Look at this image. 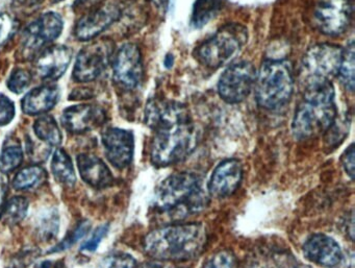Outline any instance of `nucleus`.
I'll list each match as a JSON object with an SVG mask.
<instances>
[{"label":"nucleus","mask_w":355,"mask_h":268,"mask_svg":"<svg viewBox=\"0 0 355 268\" xmlns=\"http://www.w3.org/2000/svg\"><path fill=\"white\" fill-rule=\"evenodd\" d=\"M90 222L88 220H84V221L80 222L78 226H76V230L67 236V238L65 240L62 241L58 246L53 247V249L49 251V253H59V251H65V249H69L71 247L74 243L78 242L80 239L84 238L87 234H88L89 230H90Z\"/></svg>","instance_id":"31"},{"label":"nucleus","mask_w":355,"mask_h":268,"mask_svg":"<svg viewBox=\"0 0 355 268\" xmlns=\"http://www.w3.org/2000/svg\"><path fill=\"white\" fill-rule=\"evenodd\" d=\"M209 203V193L202 178L193 172H178L168 176L155 192V209L172 219H184L203 211Z\"/></svg>","instance_id":"3"},{"label":"nucleus","mask_w":355,"mask_h":268,"mask_svg":"<svg viewBox=\"0 0 355 268\" xmlns=\"http://www.w3.org/2000/svg\"><path fill=\"white\" fill-rule=\"evenodd\" d=\"M295 268H311V267H309V266H298V267H295Z\"/></svg>","instance_id":"42"},{"label":"nucleus","mask_w":355,"mask_h":268,"mask_svg":"<svg viewBox=\"0 0 355 268\" xmlns=\"http://www.w3.org/2000/svg\"><path fill=\"white\" fill-rule=\"evenodd\" d=\"M113 53L114 43L109 39H101L87 45L76 58L74 81L90 83L96 80L107 69L113 59Z\"/></svg>","instance_id":"8"},{"label":"nucleus","mask_w":355,"mask_h":268,"mask_svg":"<svg viewBox=\"0 0 355 268\" xmlns=\"http://www.w3.org/2000/svg\"><path fill=\"white\" fill-rule=\"evenodd\" d=\"M28 201L26 197H12L3 207V216L6 222L16 224L24 219L28 213Z\"/></svg>","instance_id":"26"},{"label":"nucleus","mask_w":355,"mask_h":268,"mask_svg":"<svg viewBox=\"0 0 355 268\" xmlns=\"http://www.w3.org/2000/svg\"><path fill=\"white\" fill-rule=\"evenodd\" d=\"M33 76L28 70L24 68H17L12 72L8 81V87L10 90L16 94L24 92L32 83Z\"/></svg>","instance_id":"28"},{"label":"nucleus","mask_w":355,"mask_h":268,"mask_svg":"<svg viewBox=\"0 0 355 268\" xmlns=\"http://www.w3.org/2000/svg\"><path fill=\"white\" fill-rule=\"evenodd\" d=\"M57 1L69 3V5L72 6H80L84 5V3H90V1H94V0H57ZM95 1H98V0H95Z\"/></svg>","instance_id":"39"},{"label":"nucleus","mask_w":355,"mask_h":268,"mask_svg":"<svg viewBox=\"0 0 355 268\" xmlns=\"http://www.w3.org/2000/svg\"><path fill=\"white\" fill-rule=\"evenodd\" d=\"M354 43L351 41L350 44L344 49L342 63L338 74L340 82L350 92L354 90Z\"/></svg>","instance_id":"25"},{"label":"nucleus","mask_w":355,"mask_h":268,"mask_svg":"<svg viewBox=\"0 0 355 268\" xmlns=\"http://www.w3.org/2000/svg\"><path fill=\"white\" fill-rule=\"evenodd\" d=\"M107 120L105 110L99 106H72L64 110L62 124L72 134H83L103 126Z\"/></svg>","instance_id":"14"},{"label":"nucleus","mask_w":355,"mask_h":268,"mask_svg":"<svg viewBox=\"0 0 355 268\" xmlns=\"http://www.w3.org/2000/svg\"><path fill=\"white\" fill-rule=\"evenodd\" d=\"M202 268H238V262L232 251H220L211 256Z\"/></svg>","instance_id":"30"},{"label":"nucleus","mask_w":355,"mask_h":268,"mask_svg":"<svg viewBox=\"0 0 355 268\" xmlns=\"http://www.w3.org/2000/svg\"><path fill=\"white\" fill-rule=\"evenodd\" d=\"M44 0H12V7L17 13L31 14L40 8Z\"/></svg>","instance_id":"36"},{"label":"nucleus","mask_w":355,"mask_h":268,"mask_svg":"<svg viewBox=\"0 0 355 268\" xmlns=\"http://www.w3.org/2000/svg\"><path fill=\"white\" fill-rule=\"evenodd\" d=\"M78 167L83 180L94 188H107L113 183L109 167L96 156L80 153L78 157Z\"/></svg>","instance_id":"19"},{"label":"nucleus","mask_w":355,"mask_h":268,"mask_svg":"<svg viewBox=\"0 0 355 268\" xmlns=\"http://www.w3.org/2000/svg\"><path fill=\"white\" fill-rule=\"evenodd\" d=\"M0 6H1V1H0Z\"/></svg>","instance_id":"43"},{"label":"nucleus","mask_w":355,"mask_h":268,"mask_svg":"<svg viewBox=\"0 0 355 268\" xmlns=\"http://www.w3.org/2000/svg\"><path fill=\"white\" fill-rule=\"evenodd\" d=\"M352 16V0H320L313 11V24L326 36H338L346 32Z\"/></svg>","instance_id":"10"},{"label":"nucleus","mask_w":355,"mask_h":268,"mask_svg":"<svg viewBox=\"0 0 355 268\" xmlns=\"http://www.w3.org/2000/svg\"><path fill=\"white\" fill-rule=\"evenodd\" d=\"M107 231H109V224L98 226L93 233L91 238L88 239L86 243H84V245L80 247V251L83 253H93V251H96L97 247L99 246V243L103 241L105 235L107 234Z\"/></svg>","instance_id":"35"},{"label":"nucleus","mask_w":355,"mask_h":268,"mask_svg":"<svg viewBox=\"0 0 355 268\" xmlns=\"http://www.w3.org/2000/svg\"><path fill=\"white\" fill-rule=\"evenodd\" d=\"M207 239L203 224H172L149 233L144 239V249L147 255L159 261H188L202 253Z\"/></svg>","instance_id":"2"},{"label":"nucleus","mask_w":355,"mask_h":268,"mask_svg":"<svg viewBox=\"0 0 355 268\" xmlns=\"http://www.w3.org/2000/svg\"><path fill=\"white\" fill-rule=\"evenodd\" d=\"M354 145L351 144L350 146L345 151V153H343L342 158H340L343 167H344L345 171H346V174H348L351 180H354Z\"/></svg>","instance_id":"37"},{"label":"nucleus","mask_w":355,"mask_h":268,"mask_svg":"<svg viewBox=\"0 0 355 268\" xmlns=\"http://www.w3.org/2000/svg\"><path fill=\"white\" fill-rule=\"evenodd\" d=\"M255 99L259 107L275 110L286 105L294 91V76L286 60H267L255 78Z\"/></svg>","instance_id":"5"},{"label":"nucleus","mask_w":355,"mask_h":268,"mask_svg":"<svg viewBox=\"0 0 355 268\" xmlns=\"http://www.w3.org/2000/svg\"><path fill=\"white\" fill-rule=\"evenodd\" d=\"M38 228L43 238L47 239V240L53 239L57 235L58 228H59V217H58L57 213L53 212V213L43 216L40 219Z\"/></svg>","instance_id":"32"},{"label":"nucleus","mask_w":355,"mask_h":268,"mask_svg":"<svg viewBox=\"0 0 355 268\" xmlns=\"http://www.w3.org/2000/svg\"><path fill=\"white\" fill-rule=\"evenodd\" d=\"M72 59L70 47L55 45L45 49L36 61V72L42 80H59L67 70Z\"/></svg>","instance_id":"18"},{"label":"nucleus","mask_w":355,"mask_h":268,"mask_svg":"<svg viewBox=\"0 0 355 268\" xmlns=\"http://www.w3.org/2000/svg\"><path fill=\"white\" fill-rule=\"evenodd\" d=\"M105 156L116 168L123 169L132 163L134 158L135 139L130 131L107 128L103 134Z\"/></svg>","instance_id":"13"},{"label":"nucleus","mask_w":355,"mask_h":268,"mask_svg":"<svg viewBox=\"0 0 355 268\" xmlns=\"http://www.w3.org/2000/svg\"><path fill=\"white\" fill-rule=\"evenodd\" d=\"M24 151L19 144L6 145L0 153V171L3 174L13 171L21 165Z\"/></svg>","instance_id":"27"},{"label":"nucleus","mask_w":355,"mask_h":268,"mask_svg":"<svg viewBox=\"0 0 355 268\" xmlns=\"http://www.w3.org/2000/svg\"><path fill=\"white\" fill-rule=\"evenodd\" d=\"M257 72L252 63L247 61L232 64L222 74L218 84L220 97L227 103L244 101L254 87Z\"/></svg>","instance_id":"11"},{"label":"nucleus","mask_w":355,"mask_h":268,"mask_svg":"<svg viewBox=\"0 0 355 268\" xmlns=\"http://www.w3.org/2000/svg\"><path fill=\"white\" fill-rule=\"evenodd\" d=\"M46 178L47 172L44 168L38 165L28 166L16 174L13 187L16 190H30L42 185Z\"/></svg>","instance_id":"23"},{"label":"nucleus","mask_w":355,"mask_h":268,"mask_svg":"<svg viewBox=\"0 0 355 268\" xmlns=\"http://www.w3.org/2000/svg\"><path fill=\"white\" fill-rule=\"evenodd\" d=\"M63 19L55 12H49L37 18L22 34V56L26 59L34 57L45 45L59 38L63 32Z\"/></svg>","instance_id":"9"},{"label":"nucleus","mask_w":355,"mask_h":268,"mask_svg":"<svg viewBox=\"0 0 355 268\" xmlns=\"http://www.w3.org/2000/svg\"><path fill=\"white\" fill-rule=\"evenodd\" d=\"M14 117H15V105L13 101L5 94H0V126H7L14 119Z\"/></svg>","instance_id":"34"},{"label":"nucleus","mask_w":355,"mask_h":268,"mask_svg":"<svg viewBox=\"0 0 355 268\" xmlns=\"http://www.w3.org/2000/svg\"><path fill=\"white\" fill-rule=\"evenodd\" d=\"M97 268H137V261L128 253H112L105 257Z\"/></svg>","instance_id":"29"},{"label":"nucleus","mask_w":355,"mask_h":268,"mask_svg":"<svg viewBox=\"0 0 355 268\" xmlns=\"http://www.w3.org/2000/svg\"><path fill=\"white\" fill-rule=\"evenodd\" d=\"M344 49L338 45L322 43L306 51L302 61L301 74L306 87L330 82L338 76Z\"/></svg>","instance_id":"7"},{"label":"nucleus","mask_w":355,"mask_h":268,"mask_svg":"<svg viewBox=\"0 0 355 268\" xmlns=\"http://www.w3.org/2000/svg\"><path fill=\"white\" fill-rule=\"evenodd\" d=\"M34 132L37 138L49 146L61 144L62 133L53 116L44 115L38 118L34 124Z\"/></svg>","instance_id":"22"},{"label":"nucleus","mask_w":355,"mask_h":268,"mask_svg":"<svg viewBox=\"0 0 355 268\" xmlns=\"http://www.w3.org/2000/svg\"><path fill=\"white\" fill-rule=\"evenodd\" d=\"M145 117L155 130L150 159L155 166L166 167L184 161L196 149L198 132L184 106L153 101L147 105Z\"/></svg>","instance_id":"1"},{"label":"nucleus","mask_w":355,"mask_h":268,"mask_svg":"<svg viewBox=\"0 0 355 268\" xmlns=\"http://www.w3.org/2000/svg\"><path fill=\"white\" fill-rule=\"evenodd\" d=\"M144 67L140 49L128 43L120 47L113 59V78L122 88L132 90L142 82Z\"/></svg>","instance_id":"12"},{"label":"nucleus","mask_w":355,"mask_h":268,"mask_svg":"<svg viewBox=\"0 0 355 268\" xmlns=\"http://www.w3.org/2000/svg\"><path fill=\"white\" fill-rule=\"evenodd\" d=\"M338 117L334 88L331 83L306 87L293 119L295 138L306 140L327 132Z\"/></svg>","instance_id":"4"},{"label":"nucleus","mask_w":355,"mask_h":268,"mask_svg":"<svg viewBox=\"0 0 355 268\" xmlns=\"http://www.w3.org/2000/svg\"><path fill=\"white\" fill-rule=\"evenodd\" d=\"M120 16L121 10L118 6L109 5L99 8L78 20L74 34L80 41L92 40L115 24Z\"/></svg>","instance_id":"16"},{"label":"nucleus","mask_w":355,"mask_h":268,"mask_svg":"<svg viewBox=\"0 0 355 268\" xmlns=\"http://www.w3.org/2000/svg\"><path fill=\"white\" fill-rule=\"evenodd\" d=\"M8 189H9V180H8L7 174L0 171V216L3 215Z\"/></svg>","instance_id":"38"},{"label":"nucleus","mask_w":355,"mask_h":268,"mask_svg":"<svg viewBox=\"0 0 355 268\" xmlns=\"http://www.w3.org/2000/svg\"><path fill=\"white\" fill-rule=\"evenodd\" d=\"M141 268H163L161 265H159V264L155 263H147L144 264V265L142 266Z\"/></svg>","instance_id":"41"},{"label":"nucleus","mask_w":355,"mask_h":268,"mask_svg":"<svg viewBox=\"0 0 355 268\" xmlns=\"http://www.w3.org/2000/svg\"><path fill=\"white\" fill-rule=\"evenodd\" d=\"M51 170L55 180L67 187L74 186L76 183L73 163L69 155L64 149H57L51 160Z\"/></svg>","instance_id":"21"},{"label":"nucleus","mask_w":355,"mask_h":268,"mask_svg":"<svg viewBox=\"0 0 355 268\" xmlns=\"http://www.w3.org/2000/svg\"><path fill=\"white\" fill-rule=\"evenodd\" d=\"M221 9V0H196L193 7L191 24L194 28L207 26Z\"/></svg>","instance_id":"24"},{"label":"nucleus","mask_w":355,"mask_h":268,"mask_svg":"<svg viewBox=\"0 0 355 268\" xmlns=\"http://www.w3.org/2000/svg\"><path fill=\"white\" fill-rule=\"evenodd\" d=\"M243 178V166L239 160L222 161L211 174L207 186L209 195L223 199L230 196L238 190Z\"/></svg>","instance_id":"15"},{"label":"nucleus","mask_w":355,"mask_h":268,"mask_svg":"<svg viewBox=\"0 0 355 268\" xmlns=\"http://www.w3.org/2000/svg\"><path fill=\"white\" fill-rule=\"evenodd\" d=\"M247 42L248 31L245 26L239 24H225L197 47L195 57L201 65L209 69H219L236 60Z\"/></svg>","instance_id":"6"},{"label":"nucleus","mask_w":355,"mask_h":268,"mask_svg":"<svg viewBox=\"0 0 355 268\" xmlns=\"http://www.w3.org/2000/svg\"><path fill=\"white\" fill-rule=\"evenodd\" d=\"M59 99V87L55 85L38 87L22 99V111L31 116L41 115L53 109Z\"/></svg>","instance_id":"20"},{"label":"nucleus","mask_w":355,"mask_h":268,"mask_svg":"<svg viewBox=\"0 0 355 268\" xmlns=\"http://www.w3.org/2000/svg\"><path fill=\"white\" fill-rule=\"evenodd\" d=\"M17 30V22L9 14H0V47L8 42Z\"/></svg>","instance_id":"33"},{"label":"nucleus","mask_w":355,"mask_h":268,"mask_svg":"<svg viewBox=\"0 0 355 268\" xmlns=\"http://www.w3.org/2000/svg\"><path fill=\"white\" fill-rule=\"evenodd\" d=\"M303 253L309 261L322 267H334L342 260V249L331 237L315 234L303 245Z\"/></svg>","instance_id":"17"},{"label":"nucleus","mask_w":355,"mask_h":268,"mask_svg":"<svg viewBox=\"0 0 355 268\" xmlns=\"http://www.w3.org/2000/svg\"><path fill=\"white\" fill-rule=\"evenodd\" d=\"M174 58L173 56L168 55L165 59V66L167 68H171L173 66Z\"/></svg>","instance_id":"40"}]
</instances>
